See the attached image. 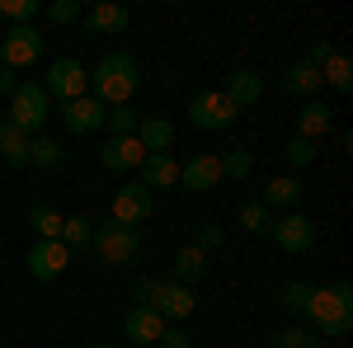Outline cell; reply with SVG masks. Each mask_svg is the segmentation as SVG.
Listing matches in <instances>:
<instances>
[{"instance_id": "1", "label": "cell", "mask_w": 353, "mask_h": 348, "mask_svg": "<svg viewBox=\"0 0 353 348\" xmlns=\"http://www.w3.org/2000/svg\"><path fill=\"white\" fill-rule=\"evenodd\" d=\"M137 81H141L137 57L109 52V57H99V66L90 71V99H99L104 108H123V104H132Z\"/></svg>"}, {"instance_id": "2", "label": "cell", "mask_w": 353, "mask_h": 348, "mask_svg": "<svg viewBox=\"0 0 353 348\" xmlns=\"http://www.w3.org/2000/svg\"><path fill=\"white\" fill-rule=\"evenodd\" d=\"M306 320L321 339H344L353 329V287L349 283H330V287H316L311 292V306H306Z\"/></svg>"}, {"instance_id": "3", "label": "cell", "mask_w": 353, "mask_h": 348, "mask_svg": "<svg viewBox=\"0 0 353 348\" xmlns=\"http://www.w3.org/2000/svg\"><path fill=\"white\" fill-rule=\"evenodd\" d=\"M48 118H52V99H48V90H43L38 81H19V85H14V94H10V123H14L24 136H38Z\"/></svg>"}, {"instance_id": "4", "label": "cell", "mask_w": 353, "mask_h": 348, "mask_svg": "<svg viewBox=\"0 0 353 348\" xmlns=\"http://www.w3.org/2000/svg\"><path fill=\"white\" fill-rule=\"evenodd\" d=\"M90 249L99 254V264L109 268H123L137 259V249H141V231H132V226H118V221H99L94 226V240H90Z\"/></svg>"}, {"instance_id": "5", "label": "cell", "mask_w": 353, "mask_h": 348, "mask_svg": "<svg viewBox=\"0 0 353 348\" xmlns=\"http://www.w3.org/2000/svg\"><path fill=\"white\" fill-rule=\"evenodd\" d=\"M236 118H241V108L231 104L221 90H198L189 99V123L203 127V132H226V127H236Z\"/></svg>"}, {"instance_id": "6", "label": "cell", "mask_w": 353, "mask_h": 348, "mask_svg": "<svg viewBox=\"0 0 353 348\" xmlns=\"http://www.w3.org/2000/svg\"><path fill=\"white\" fill-rule=\"evenodd\" d=\"M43 90H48V99L71 104V99L90 94V71H85L76 57H57L52 66H48V81H43Z\"/></svg>"}, {"instance_id": "7", "label": "cell", "mask_w": 353, "mask_h": 348, "mask_svg": "<svg viewBox=\"0 0 353 348\" xmlns=\"http://www.w3.org/2000/svg\"><path fill=\"white\" fill-rule=\"evenodd\" d=\"M0 52H5V66L19 76V71H28L43 57V33L33 24H10V33L0 38Z\"/></svg>"}, {"instance_id": "8", "label": "cell", "mask_w": 353, "mask_h": 348, "mask_svg": "<svg viewBox=\"0 0 353 348\" xmlns=\"http://www.w3.org/2000/svg\"><path fill=\"white\" fill-rule=\"evenodd\" d=\"M269 240L278 245V249H288V254H306V249L316 245V221L306 212H283V216H273Z\"/></svg>"}, {"instance_id": "9", "label": "cell", "mask_w": 353, "mask_h": 348, "mask_svg": "<svg viewBox=\"0 0 353 348\" xmlns=\"http://www.w3.org/2000/svg\"><path fill=\"white\" fill-rule=\"evenodd\" d=\"M151 212H156V193L146 184H123L113 193V221H118V226H132L137 231Z\"/></svg>"}, {"instance_id": "10", "label": "cell", "mask_w": 353, "mask_h": 348, "mask_svg": "<svg viewBox=\"0 0 353 348\" xmlns=\"http://www.w3.org/2000/svg\"><path fill=\"white\" fill-rule=\"evenodd\" d=\"M71 249L61 240H33V249H28V273L38 278V283H57L66 268H71Z\"/></svg>"}, {"instance_id": "11", "label": "cell", "mask_w": 353, "mask_h": 348, "mask_svg": "<svg viewBox=\"0 0 353 348\" xmlns=\"http://www.w3.org/2000/svg\"><path fill=\"white\" fill-rule=\"evenodd\" d=\"M151 311H156L165 325H179V320H189L193 311H198V296H193V287H184V283H161Z\"/></svg>"}, {"instance_id": "12", "label": "cell", "mask_w": 353, "mask_h": 348, "mask_svg": "<svg viewBox=\"0 0 353 348\" xmlns=\"http://www.w3.org/2000/svg\"><path fill=\"white\" fill-rule=\"evenodd\" d=\"M104 118H109V108L99 104V99H90V94L71 99V104H61V123H66V132H76V136L99 132V127H104Z\"/></svg>"}, {"instance_id": "13", "label": "cell", "mask_w": 353, "mask_h": 348, "mask_svg": "<svg viewBox=\"0 0 353 348\" xmlns=\"http://www.w3.org/2000/svg\"><path fill=\"white\" fill-rule=\"evenodd\" d=\"M179 184L189 188V193H208V188H217L221 184V161L212 156V151L189 156V161L179 165Z\"/></svg>"}, {"instance_id": "14", "label": "cell", "mask_w": 353, "mask_h": 348, "mask_svg": "<svg viewBox=\"0 0 353 348\" xmlns=\"http://www.w3.org/2000/svg\"><path fill=\"white\" fill-rule=\"evenodd\" d=\"M278 85H283V94H292V99H316V94L325 90L321 66H311L306 57H301V61H288V71L278 76Z\"/></svg>"}, {"instance_id": "15", "label": "cell", "mask_w": 353, "mask_h": 348, "mask_svg": "<svg viewBox=\"0 0 353 348\" xmlns=\"http://www.w3.org/2000/svg\"><path fill=\"white\" fill-rule=\"evenodd\" d=\"M99 161H104V170H113V174H128V170H137V165L146 161V151H141L137 136H109L104 151H99Z\"/></svg>"}, {"instance_id": "16", "label": "cell", "mask_w": 353, "mask_h": 348, "mask_svg": "<svg viewBox=\"0 0 353 348\" xmlns=\"http://www.w3.org/2000/svg\"><path fill=\"white\" fill-rule=\"evenodd\" d=\"M81 19H85V28H90V33H128V24H132L128 5H113V0H99V5H90Z\"/></svg>"}, {"instance_id": "17", "label": "cell", "mask_w": 353, "mask_h": 348, "mask_svg": "<svg viewBox=\"0 0 353 348\" xmlns=\"http://www.w3.org/2000/svg\"><path fill=\"white\" fill-rule=\"evenodd\" d=\"M330 127H334V108H330L325 99H306V104L297 108V136L321 141V136H330Z\"/></svg>"}, {"instance_id": "18", "label": "cell", "mask_w": 353, "mask_h": 348, "mask_svg": "<svg viewBox=\"0 0 353 348\" xmlns=\"http://www.w3.org/2000/svg\"><path fill=\"white\" fill-rule=\"evenodd\" d=\"M161 329H165V320L151 311V306H132V311L123 316V334H128L137 348L156 344V339H161Z\"/></svg>"}, {"instance_id": "19", "label": "cell", "mask_w": 353, "mask_h": 348, "mask_svg": "<svg viewBox=\"0 0 353 348\" xmlns=\"http://www.w3.org/2000/svg\"><path fill=\"white\" fill-rule=\"evenodd\" d=\"M137 174H141V184L151 188H174L179 184V161L170 156V151H156V156H146V161L137 165Z\"/></svg>"}, {"instance_id": "20", "label": "cell", "mask_w": 353, "mask_h": 348, "mask_svg": "<svg viewBox=\"0 0 353 348\" xmlns=\"http://www.w3.org/2000/svg\"><path fill=\"white\" fill-rule=\"evenodd\" d=\"M221 94L245 113L250 104H259V94H264V76H259V71H250V66H241V71H231V81H226Z\"/></svg>"}, {"instance_id": "21", "label": "cell", "mask_w": 353, "mask_h": 348, "mask_svg": "<svg viewBox=\"0 0 353 348\" xmlns=\"http://www.w3.org/2000/svg\"><path fill=\"white\" fill-rule=\"evenodd\" d=\"M137 141H141V151H146V156L170 151V146H174V123L161 118V113H146V118L137 123Z\"/></svg>"}, {"instance_id": "22", "label": "cell", "mask_w": 353, "mask_h": 348, "mask_svg": "<svg viewBox=\"0 0 353 348\" xmlns=\"http://www.w3.org/2000/svg\"><path fill=\"white\" fill-rule=\"evenodd\" d=\"M301 179H292V174H278V179H269V188H264V207L269 212H297L301 203Z\"/></svg>"}, {"instance_id": "23", "label": "cell", "mask_w": 353, "mask_h": 348, "mask_svg": "<svg viewBox=\"0 0 353 348\" xmlns=\"http://www.w3.org/2000/svg\"><path fill=\"white\" fill-rule=\"evenodd\" d=\"M0 161L10 165V170H24V165H28V136L19 132L10 118L0 123Z\"/></svg>"}, {"instance_id": "24", "label": "cell", "mask_w": 353, "mask_h": 348, "mask_svg": "<svg viewBox=\"0 0 353 348\" xmlns=\"http://www.w3.org/2000/svg\"><path fill=\"white\" fill-rule=\"evenodd\" d=\"M203 273H208V254H203V249H193V245L174 249V283L193 287V283H198Z\"/></svg>"}, {"instance_id": "25", "label": "cell", "mask_w": 353, "mask_h": 348, "mask_svg": "<svg viewBox=\"0 0 353 348\" xmlns=\"http://www.w3.org/2000/svg\"><path fill=\"white\" fill-rule=\"evenodd\" d=\"M28 165H38V170H61V165H66L61 141H52V136H28Z\"/></svg>"}, {"instance_id": "26", "label": "cell", "mask_w": 353, "mask_h": 348, "mask_svg": "<svg viewBox=\"0 0 353 348\" xmlns=\"http://www.w3.org/2000/svg\"><path fill=\"white\" fill-rule=\"evenodd\" d=\"M61 221L66 216L57 212V207H48V203H33L28 207V226L38 231V240H61Z\"/></svg>"}, {"instance_id": "27", "label": "cell", "mask_w": 353, "mask_h": 348, "mask_svg": "<svg viewBox=\"0 0 353 348\" xmlns=\"http://www.w3.org/2000/svg\"><path fill=\"white\" fill-rule=\"evenodd\" d=\"M269 348H321V334L311 325H288V329H273Z\"/></svg>"}, {"instance_id": "28", "label": "cell", "mask_w": 353, "mask_h": 348, "mask_svg": "<svg viewBox=\"0 0 353 348\" xmlns=\"http://www.w3.org/2000/svg\"><path fill=\"white\" fill-rule=\"evenodd\" d=\"M90 240H94V221H90V216H66V221H61V245H66L71 254L90 249Z\"/></svg>"}, {"instance_id": "29", "label": "cell", "mask_w": 353, "mask_h": 348, "mask_svg": "<svg viewBox=\"0 0 353 348\" xmlns=\"http://www.w3.org/2000/svg\"><path fill=\"white\" fill-rule=\"evenodd\" d=\"M321 81H325L330 90H339V94H349L353 90V61L344 52H334L325 66H321Z\"/></svg>"}, {"instance_id": "30", "label": "cell", "mask_w": 353, "mask_h": 348, "mask_svg": "<svg viewBox=\"0 0 353 348\" xmlns=\"http://www.w3.org/2000/svg\"><path fill=\"white\" fill-rule=\"evenodd\" d=\"M311 292H316L311 283H301V278H292V283H288V287L278 292V306H283L288 316H306V306H311Z\"/></svg>"}, {"instance_id": "31", "label": "cell", "mask_w": 353, "mask_h": 348, "mask_svg": "<svg viewBox=\"0 0 353 348\" xmlns=\"http://www.w3.org/2000/svg\"><path fill=\"white\" fill-rule=\"evenodd\" d=\"M217 161H221V179H250L254 151H250V146H236V151H226V156H217Z\"/></svg>"}, {"instance_id": "32", "label": "cell", "mask_w": 353, "mask_h": 348, "mask_svg": "<svg viewBox=\"0 0 353 348\" xmlns=\"http://www.w3.org/2000/svg\"><path fill=\"white\" fill-rule=\"evenodd\" d=\"M137 108L123 104V108H109V118H104V127H109V136H137Z\"/></svg>"}, {"instance_id": "33", "label": "cell", "mask_w": 353, "mask_h": 348, "mask_svg": "<svg viewBox=\"0 0 353 348\" xmlns=\"http://www.w3.org/2000/svg\"><path fill=\"white\" fill-rule=\"evenodd\" d=\"M241 226L250 231V236H269L273 212L264 207V203H245V207H241Z\"/></svg>"}, {"instance_id": "34", "label": "cell", "mask_w": 353, "mask_h": 348, "mask_svg": "<svg viewBox=\"0 0 353 348\" xmlns=\"http://www.w3.org/2000/svg\"><path fill=\"white\" fill-rule=\"evenodd\" d=\"M0 14H5L10 24H28V19L38 14V0H0Z\"/></svg>"}, {"instance_id": "35", "label": "cell", "mask_w": 353, "mask_h": 348, "mask_svg": "<svg viewBox=\"0 0 353 348\" xmlns=\"http://www.w3.org/2000/svg\"><path fill=\"white\" fill-rule=\"evenodd\" d=\"M81 14H85L81 0H52V5H48V19H52V24H76Z\"/></svg>"}, {"instance_id": "36", "label": "cell", "mask_w": 353, "mask_h": 348, "mask_svg": "<svg viewBox=\"0 0 353 348\" xmlns=\"http://www.w3.org/2000/svg\"><path fill=\"white\" fill-rule=\"evenodd\" d=\"M311 161H316V141H306V136H292V141H288V165L306 170Z\"/></svg>"}, {"instance_id": "37", "label": "cell", "mask_w": 353, "mask_h": 348, "mask_svg": "<svg viewBox=\"0 0 353 348\" xmlns=\"http://www.w3.org/2000/svg\"><path fill=\"white\" fill-rule=\"evenodd\" d=\"M221 245H226V231H221V226H198V240H193V249H203V254L212 259Z\"/></svg>"}, {"instance_id": "38", "label": "cell", "mask_w": 353, "mask_h": 348, "mask_svg": "<svg viewBox=\"0 0 353 348\" xmlns=\"http://www.w3.org/2000/svg\"><path fill=\"white\" fill-rule=\"evenodd\" d=\"M156 344H161V348H193V339L184 334V329H179V325H165V329H161V339H156Z\"/></svg>"}, {"instance_id": "39", "label": "cell", "mask_w": 353, "mask_h": 348, "mask_svg": "<svg viewBox=\"0 0 353 348\" xmlns=\"http://www.w3.org/2000/svg\"><path fill=\"white\" fill-rule=\"evenodd\" d=\"M156 292H161V283H156V278H141L132 287V301L137 306H156Z\"/></svg>"}, {"instance_id": "40", "label": "cell", "mask_w": 353, "mask_h": 348, "mask_svg": "<svg viewBox=\"0 0 353 348\" xmlns=\"http://www.w3.org/2000/svg\"><path fill=\"white\" fill-rule=\"evenodd\" d=\"M330 57H334V48H330L325 38H316V43H311V52H306V61H311V66H325Z\"/></svg>"}, {"instance_id": "41", "label": "cell", "mask_w": 353, "mask_h": 348, "mask_svg": "<svg viewBox=\"0 0 353 348\" xmlns=\"http://www.w3.org/2000/svg\"><path fill=\"white\" fill-rule=\"evenodd\" d=\"M14 85H19V76H14L10 66H0V99H10V94H14Z\"/></svg>"}, {"instance_id": "42", "label": "cell", "mask_w": 353, "mask_h": 348, "mask_svg": "<svg viewBox=\"0 0 353 348\" xmlns=\"http://www.w3.org/2000/svg\"><path fill=\"white\" fill-rule=\"evenodd\" d=\"M94 348H118V344H94Z\"/></svg>"}, {"instance_id": "43", "label": "cell", "mask_w": 353, "mask_h": 348, "mask_svg": "<svg viewBox=\"0 0 353 348\" xmlns=\"http://www.w3.org/2000/svg\"><path fill=\"white\" fill-rule=\"evenodd\" d=\"M0 66H5V52H0Z\"/></svg>"}, {"instance_id": "44", "label": "cell", "mask_w": 353, "mask_h": 348, "mask_svg": "<svg viewBox=\"0 0 353 348\" xmlns=\"http://www.w3.org/2000/svg\"><path fill=\"white\" fill-rule=\"evenodd\" d=\"M0 268H5V264H0Z\"/></svg>"}]
</instances>
